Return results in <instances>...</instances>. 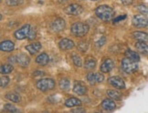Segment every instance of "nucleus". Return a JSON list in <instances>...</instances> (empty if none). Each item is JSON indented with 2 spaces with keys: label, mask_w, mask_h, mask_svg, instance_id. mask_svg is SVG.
Wrapping results in <instances>:
<instances>
[{
  "label": "nucleus",
  "mask_w": 148,
  "mask_h": 113,
  "mask_svg": "<svg viewBox=\"0 0 148 113\" xmlns=\"http://www.w3.org/2000/svg\"><path fill=\"white\" fill-rule=\"evenodd\" d=\"M8 83H9V78L8 77H2V78H0V84H1L2 88H5Z\"/></svg>",
  "instance_id": "32"
},
{
  "label": "nucleus",
  "mask_w": 148,
  "mask_h": 113,
  "mask_svg": "<svg viewBox=\"0 0 148 113\" xmlns=\"http://www.w3.org/2000/svg\"><path fill=\"white\" fill-rule=\"evenodd\" d=\"M1 19H2V15L0 14V20H1Z\"/></svg>",
  "instance_id": "40"
},
{
  "label": "nucleus",
  "mask_w": 148,
  "mask_h": 113,
  "mask_svg": "<svg viewBox=\"0 0 148 113\" xmlns=\"http://www.w3.org/2000/svg\"><path fill=\"white\" fill-rule=\"evenodd\" d=\"M36 36H37V31H36V29L33 27L30 26L29 31H28V35H27V38L30 39V40H32V39H34V38L36 37Z\"/></svg>",
  "instance_id": "29"
},
{
  "label": "nucleus",
  "mask_w": 148,
  "mask_h": 113,
  "mask_svg": "<svg viewBox=\"0 0 148 113\" xmlns=\"http://www.w3.org/2000/svg\"><path fill=\"white\" fill-rule=\"evenodd\" d=\"M36 62L38 65H41V66H47L49 62V58L48 54L46 53H41L40 55H38L36 59Z\"/></svg>",
  "instance_id": "18"
},
{
  "label": "nucleus",
  "mask_w": 148,
  "mask_h": 113,
  "mask_svg": "<svg viewBox=\"0 0 148 113\" xmlns=\"http://www.w3.org/2000/svg\"><path fill=\"white\" fill-rule=\"evenodd\" d=\"M135 48L137 51L142 54H147L148 51V45L145 41H137L135 44Z\"/></svg>",
  "instance_id": "19"
},
{
  "label": "nucleus",
  "mask_w": 148,
  "mask_h": 113,
  "mask_svg": "<svg viewBox=\"0 0 148 113\" xmlns=\"http://www.w3.org/2000/svg\"><path fill=\"white\" fill-rule=\"evenodd\" d=\"M16 56V63H18L21 67H27L29 64V56H27L26 54H19Z\"/></svg>",
  "instance_id": "16"
},
{
  "label": "nucleus",
  "mask_w": 148,
  "mask_h": 113,
  "mask_svg": "<svg viewBox=\"0 0 148 113\" xmlns=\"http://www.w3.org/2000/svg\"><path fill=\"white\" fill-rule=\"evenodd\" d=\"M133 37L138 41H145L147 42L148 36L147 34L145 32H141V31H135L133 33Z\"/></svg>",
  "instance_id": "21"
},
{
  "label": "nucleus",
  "mask_w": 148,
  "mask_h": 113,
  "mask_svg": "<svg viewBox=\"0 0 148 113\" xmlns=\"http://www.w3.org/2000/svg\"><path fill=\"white\" fill-rule=\"evenodd\" d=\"M0 2H1V0H0Z\"/></svg>",
  "instance_id": "43"
},
{
  "label": "nucleus",
  "mask_w": 148,
  "mask_h": 113,
  "mask_svg": "<svg viewBox=\"0 0 148 113\" xmlns=\"http://www.w3.org/2000/svg\"><path fill=\"white\" fill-rule=\"evenodd\" d=\"M4 110H5V111L9 112V113H13V112H15L16 110V109L15 108V107L12 104H7V105H5Z\"/></svg>",
  "instance_id": "31"
},
{
  "label": "nucleus",
  "mask_w": 148,
  "mask_h": 113,
  "mask_svg": "<svg viewBox=\"0 0 148 113\" xmlns=\"http://www.w3.org/2000/svg\"><path fill=\"white\" fill-rule=\"evenodd\" d=\"M137 9L140 11V13L142 15H144V16H147V13H148V11H147V7H146V5H139L138 7H137Z\"/></svg>",
  "instance_id": "30"
},
{
  "label": "nucleus",
  "mask_w": 148,
  "mask_h": 113,
  "mask_svg": "<svg viewBox=\"0 0 148 113\" xmlns=\"http://www.w3.org/2000/svg\"><path fill=\"white\" fill-rule=\"evenodd\" d=\"M133 25L138 28H144L146 27L148 25L147 16L144 15H135L133 18Z\"/></svg>",
  "instance_id": "5"
},
{
  "label": "nucleus",
  "mask_w": 148,
  "mask_h": 113,
  "mask_svg": "<svg viewBox=\"0 0 148 113\" xmlns=\"http://www.w3.org/2000/svg\"><path fill=\"white\" fill-rule=\"evenodd\" d=\"M109 83L112 85L113 88H115L117 89H124L125 88V83L122 78L114 76V77H111L109 80H108Z\"/></svg>",
  "instance_id": "7"
},
{
  "label": "nucleus",
  "mask_w": 148,
  "mask_h": 113,
  "mask_svg": "<svg viewBox=\"0 0 148 113\" xmlns=\"http://www.w3.org/2000/svg\"><path fill=\"white\" fill-rule=\"evenodd\" d=\"M21 0H8L7 3L8 5H18L21 3Z\"/></svg>",
  "instance_id": "33"
},
{
  "label": "nucleus",
  "mask_w": 148,
  "mask_h": 113,
  "mask_svg": "<svg viewBox=\"0 0 148 113\" xmlns=\"http://www.w3.org/2000/svg\"><path fill=\"white\" fill-rule=\"evenodd\" d=\"M0 87H1V84H0Z\"/></svg>",
  "instance_id": "42"
},
{
  "label": "nucleus",
  "mask_w": 148,
  "mask_h": 113,
  "mask_svg": "<svg viewBox=\"0 0 148 113\" xmlns=\"http://www.w3.org/2000/svg\"><path fill=\"white\" fill-rule=\"evenodd\" d=\"M85 112H86V111H85V110L82 109V108H78V109L73 110L71 111V113H85Z\"/></svg>",
  "instance_id": "35"
},
{
  "label": "nucleus",
  "mask_w": 148,
  "mask_h": 113,
  "mask_svg": "<svg viewBox=\"0 0 148 113\" xmlns=\"http://www.w3.org/2000/svg\"><path fill=\"white\" fill-rule=\"evenodd\" d=\"M26 49L31 55H35L36 53H38L39 50L41 49V44L38 43V42L30 44V45H28V46H26Z\"/></svg>",
  "instance_id": "17"
},
{
  "label": "nucleus",
  "mask_w": 148,
  "mask_h": 113,
  "mask_svg": "<svg viewBox=\"0 0 148 113\" xmlns=\"http://www.w3.org/2000/svg\"><path fill=\"white\" fill-rule=\"evenodd\" d=\"M124 18H126V15H123V16H118V18H116L115 19H113V22H114V23H117V22L121 21V20H123V19H124Z\"/></svg>",
  "instance_id": "36"
},
{
  "label": "nucleus",
  "mask_w": 148,
  "mask_h": 113,
  "mask_svg": "<svg viewBox=\"0 0 148 113\" xmlns=\"http://www.w3.org/2000/svg\"><path fill=\"white\" fill-rule=\"evenodd\" d=\"M65 105L68 108H72V107H79L82 105V101L77 98H70L65 101Z\"/></svg>",
  "instance_id": "20"
},
{
  "label": "nucleus",
  "mask_w": 148,
  "mask_h": 113,
  "mask_svg": "<svg viewBox=\"0 0 148 113\" xmlns=\"http://www.w3.org/2000/svg\"><path fill=\"white\" fill-rule=\"evenodd\" d=\"M65 27H66L65 20L60 18H56L52 23H51V26H50L51 29H52L54 32H60L62 30H64Z\"/></svg>",
  "instance_id": "8"
},
{
  "label": "nucleus",
  "mask_w": 148,
  "mask_h": 113,
  "mask_svg": "<svg viewBox=\"0 0 148 113\" xmlns=\"http://www.w3.org/2000/svg\"><path fill=\"white\" fill-rule=\"evenodd\" d=\"M72 61H73L74 65H75L76 67H82V59L79 58L78 55H73L72 56Z\"/></svg>",
  "instance_id": "28"
},
{
  "label": "nucleus",
  "mask_w": 148,
  "mask_h": 113,
  "mask_svg": "<svg viewBox=\"0 0 148 113\" xmlns=\"http://www.w3.org/2000/svg\"><path fill=\"white\" fill-rule=\"evenodd\" d=\"M5 98H7L8 100L12 101V102H16L18 103L20 101V96L16 94V93H8L7 95H5Z\"/></svg>",
  "instance_id": "26"
},
{
  "label": "nucleus",
  "mask_w": 148,
  "mask_h": 113,
  "mask_svg": "<svg viewBox=\"0 0 148 113\" xmlns=\"http://www.w3.org/2000/svg\"><path fill=\"white\" fill-rule=\"evenodd\" d=\"M104 80V77L102 74L100 73H89L87 75V80L90 85H95L97 83L102 82V80Z\"/></svg>",
  "instance_id": "10"
},
{
  "label": "nucleus",
  "mask_w": 148,
  "mask_h": 113,
  "mask_svg": "<svg viewBox=\"0 0 148 113\" xmlns=\"http://www.w3.org/2000/svg\"><path fill=\"white\" fill-rule=\"evenodd\" d=\"M65 13L70 16H79L83 12V7L81 5L71 4L65 8Z\"/></svg>",
  "instance_id": "6"
},
{
  "label": "nucleus",
  "mask_w": 148,
  "mask_h": 113,
  "mask_svg": "<svg viewBox=\"0 0 148 113\" xmlns=\"http://www.w3.org/2000/svg\"><path fill=\"white\" fill-rule=\"evenodd\" d=\"M92 1H96V0H92Z\"/></svg>",
  "instance_id": "41"
},
{
  "label": "nucleus",
  "mask_w": 148,
  "mask_h": 113,
  "mask_svg": "<svg viewBox=\"0 0 148 113\" xmlns=\"http://www.w3.org/2000/svg\"><path fill=\"white\" fill-rule=\"evenodd\" d=\"M59 47L61 50H70L74 48V42L69 38H63L60 41Z\"/></svg>",
  "instance_id": "12"
},
{
  "label": "nucleus",
  "mask_w": 148,
  "mask_h": 113,
  "mask_svg": "<svg viewBox=\"0 0 148 113\" xmlns=\"http://www.w3.org/2000/svg\"><path fill=\"white\" fill-rule=\"evenodd\" d=\"M90 27L88 24L82 23V22H76L71 26V31L74 36L76 37H83L89 32Z\"/></svg>",
  "instance_id": "2"
},
{
  "label": "nucleus",
  "mask_w": 148,
  "mask_h": 113,
  "mask_svg": "<svg viewBox=\"0 0 148 113\" xmlns=\"http://www.w3.org/2000/svg\"><path fill=\"white\" fill-rule=\"evenodd\" d=\"M73 91L78 95H85L87 93V88L85 85H83L82 82H76L74 84Z\"/></svg>",
  "instance_id": "14"
},
{
  "label": "nucleus",
  "mask_w": 148,
  "mask_h": 113,
  "mask_svg": "<svg viewBox=\"0 0 148 113\" xmlns=\"http://www.w3.org/2000/svg\"><path fill=\"white\" fill-rule=\"evenodd\" d=\"M9 61L12 62V63H16V56H10V58H9Z\"/></svg>",
  "instance_id": "38"
},
{
  "label": "nucleus",
  "mask_w": 148,
  "mask_h": 113,
  "mask_svg": "<svg viewBox=\"0 0 148 113\" xmlns=\"http://www.w3.org/2000/svg\"><path fill=\"white\" fill-rule=\"evenodd\" d=\"M105 42H106L105 37H101L100 40L97 43H96V45H97V47H101V46H103V45L105 44Z\"/></svg>",
  "instance_id": "34"
},
{
  "label": "nucleus",
  "mask_w": 148,
  "mask_h": 113,
  "mask_svg": "<svg viewBox=\"0 0 148 113\" xmlns=\"http://www.w3.org/2000/svg\"><path fill=\"white\" fill-rule=\"evenodd\" d=\"M113 67H114V62H113L111 59H105L101 66V71L102 73H108L110 72Z\"/></svg>",
  "instance_id": "11"
},
{
  "label": "nucleus",
  "mask_w": 148,
  "mask_h": 113,
  "mask_svg": "<svg viewBox=\"0 0 148 113\" xmlns=\"http://www.w3.org/2000/svg\"><path fill=\"white\" fill-rule=\"evenodd\" d=\"M60 88L62 89V90H68L70 88V86H71V83H70V80H68V78H61L60 80Z\"/></svg>",
  "instance_id": "27"
},
{
  "label": "nucleus",
  "mask_w": 148,
  "mask_h": 113,
  "mask_svg": "<svg viewBox=\"0 0 148 113\" xmlns=\"http://www.w3.org/2000/svg\"><path fill=\"white\" fill-rule=\"evenodd\" d=\"M122 69L125 73H128V74L134 73L138 69L137 62H135L128 58H124L122 60Z\"/></svg>",
  "instance_id": "3"
},
{
  "label": "nucleus",
  "mask_w": 148,
  "mask_h": 113,
  "mask_svg": "<svg viewBox=\"0 0 148 113\" xmlns=\"http://www.w3.org/2000/svg\"><path fill=\"white\" fill-rule=\"evenodd\" d=\"M84 67H85V69H95V67H96V60L93 58H88L86 60H85Z\"/></svg>",
  "instance_id": "25"
},
{
  "label": "nucleus",
  "mask_w": 148,
  "mask_h": 113,
  "mask_svg": "<svg viewBox=\"0 0 148 113\" xmlns=\"http://www.w3.org/2000/svg\"><path fill=\"white\" fill-rule=\"evenodd\" d=\"M125 55H126V58L132 59L135 62H139L140 61V56L137 52L135 51H133V50L131 49H128L126 50V52H125Z\"/></svg>",
  "instance_id": "22"
},
{
  "label": "nucleus",
  "mask_w": 148,
  "mask_h": 113,
  "mask_svg": "<svg viewBox=\"0 0 148 113\" xmlns=\"http://www.w3.org/2000/svg\"><path fill=\"white\" fill-rule=\"evenodd\" d=\"M101 107L102 109H104L105 110H113L115 109L116 104L114 102V100L112 99H106L101 102Z\"/></svg>",
  "instance_id": "15"
},
{
  "label": "nucleus",
  "mask_w": 148,
  "mask_h": 113,
  "mask_svg": "<svg viewBox=\"0 0 148 113\" xmlns=\"http://www.w3.org/2000/svg\"><path fill=\"white\" fill-rule=\"evenodd\" d=\"M29 28H30V25H25L24 27H22L20 29L16 30L14 34V36L16 39L18 40H22V39H25L27 37L28 35V31H29Z\"/></svg>",
  "instance_id": "9"
},
{
  "label": "nucleus",
  "mask_w": 148,
  "mask_h": 113,
  "mask_svg": "<svg viewBox=\"0 0 148 113\" xmlns=\"http://www.w3.org/2000/svg\"><path fill=\"white\" fill-rule=\"evenodd\" d=\"M95 14L101 20L108 22L112 20L113 16H114V10L107 5H101L96 8Z\"/></svg>",
  "instance_id": "1"
},
{
  "label": "nucleus",
  "mask_w": 148,
  "mask_h": 113,
  "mask_svg": "<svg viewBox=\"0 0 148 113\" xmlns=\"http://www.w3.org/2000/svg\"><path fill=\"white\" fill-rule=\"evenodd\" d=\"M37 88L41 91L51 90L55 88V81L52 78H42L37 82Z\"/></svg>",
  "instance_id": "4"
},
{
  "label": "nucleus",
  "mask_w": 148,
  "mask_h": 113,
  "mask_svg": "<svg viewBox=\"0 0 148 113\" xmlns=\"http://www.w3.org/2000/svg\"><path fill=\"white\" fill-rule=\"evenodd\" d=\"M43 75H44L43 71H36V72H34V74H33L34 77H36V76H43Z\"/></svg>",
  "instance_id": "37"
},
{
  "label": "nucleus",
  "mask_w": 148,
  "mask_h": 113,
  "mask_svg": "<svg viewBox=\"0 0 148 113\" xmlns=\"http://www.w3.org/2000/svg\"><path fill=\"white\" fill-rule=\"evenodd\" d=\"M15 48V44L10 40H5L0 43V50L4 52H11Z\"/></svg>",
  "instance_id": "13"
},
{
  "label": "nucleus",
  "mask_w": 148,
  "mask_h": 113,
  "mask_svg": "<svg viewBox=\"0 0 148 113\" xmlns=\"http://www.w3.org/2000/svg\"><path fill=\"white\" fill-rule=\"evenodd\" d=\"M14 69V67L11 64H5V65H1L0 66V73L1 74H9L10 72H12Z\"/></svg>",
  "instance_id": "24"
},
{
  "label": "nucleus",
  "mask_w": 148,
  "mask_h": 113,
  "mask_svg": "<svg viewBox=\"0 0 148 113\" xmlns=\"http://www.w3.org/2000/svg\"><path fill=\"white\" fill-rule=\"evenodd\" d=\"M121 1L124 4V5H131L133 2V0H121Z\"/></svg>",
  "instance_id": "39"
},
{
  "label": "nucleus",
  "mask_w": 148,
  "mask_h": 113,
  "mask_svg": "<svg viewBox=\"0 0 148 113\" xmlns=\"http://www.w3.org/2000/svg\"><path fill=\"white\" fill-rule=\"evenodd\" d=\"M107 95L109 96L110 99H113V100H119L122 99V95L121 93L117 91V90L114 89H110V90H107Z\"/></svg>",
  "instance_id": "23"
}]
</instances>
